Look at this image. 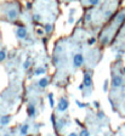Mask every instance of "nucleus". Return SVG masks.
Returning a JSON list of instances; mask_svg holds the SVG:
<instances>
[{"label":"nucleus","mask_w":125,"mask_h":136,"mask_svg":"<svg viewBox=\"0 0 125 136\" xmlns=\"http://www.w3.org/2000/svg\"><path fill=\"white\" fill-rule=\"evenodd\" d=\"M47 85H49V79L47 78H40L38 81V86L40 87V89H46L47 87Z\"/></svg>","instance_id":"1a4fd4ad"},{"label":"nucleus","mask_w":125,"mask_h":136,"mask_svg":"<svg viewBox=\"0 0 125 136\" xmlns=\"http://www.w3.org/2000/svg\"><path fill=\"white\" fill-rule=\"evenodd\" d=\"M98 1H100V0H89V3H90L91 5H97Z\"/></svg>","instance_id":"393cba45"},{"label":"nucleus","mask_w":125,"mask_h":136,"mask_svg":"<svg viewBox=\"0 0 125 136\" xmlns=\"http://www.w3.org/2000/svg\"><path fill=\"white\" fill-rule=\"evenodd\" d=\"M4 136H12V135H11L10 133H6V134H5V135H4Z\"/></svg>","instance_id":"473e14b6"},{"label":"nucleus","mask_w":125,"mask_h":136,"mask_svg":"<svg viewBox=\"0 0 125 136\" xmlns=\"http://www.w3.org/2000/svg\"><path fill=\"white\" fill-rule=\"evenodd\" d=\"M55 95H53V92H49L47 94V101H49V105L51 108H55L56 107V102H55Z\"/></svg>","instance_id":"9d476101"},{"label":"nucleus","mask_w":125,"mask_h":136,"mask_svg":"<svg viewBox=\"0 0 125 136\" xmlns=\"http://www.w3.org/2000/svg\"><path fill=\"white\" fill-rule=\"evenodd\" d=\"M37 114H38V112H37V107H35L34 103H28L27 106V115L28 118L31 119H34L35 117H37Z\"/></svg>","instance_id":"39448f33"},{"label":"nucleus","mask_w":125,"mask_h":136,"mask_svg":"<svg viewBox=\"0 0 125 136\" xmlns=\"http://www.w3.org/2000/svg\"><path fill=\"white\" fill-rule=\"evenodd\" d=\"M45 73H46L45 67H37L34 70V75H37V77H40V75H43Z\"/></svg>","instance_id":"9b49d317"},{"label":"nucleus","mask_w":125,"mask_h":136,"mask_svg":"<svg viewBox=\"0 0 125 136\" xmlns=\"http://www.w3.org/2000/svg\"><path fill=\"white\" fill-rule=\"evenodd\" d=\"M16 35H17L18 39H27L28 33L25 27H18L17 31H16Z\"/></svg>","instance_id":"6e6552de"},{"label":"nucleus","mask_w":125,"mask_h":136,"mask_svg":"<svg viewBox=\"0 0 125 136\" xmlns=\"http://www.w3.org/2000/svg\"><path fill=\"white\" fill-rule=\"evenodd\" d=\"M75 105L80 109H84V108H86V107H89V103H85V102L80 101V100H75Z\"/></svg>","instance_id":"f8f14e48"},{"label":"nucleus","mask_w":125,"mask_h":136,"mask_svg":"<svg viewBox=\"0 0 125 136\" xmlns=\"http://www.w3.org/2000/svg\"><path fill=\"white\" fill-rule=\"evenodd\" d=\"M92 106L95 107V109H100V107H101L100 101H97V100H96V101H94V102H92Z\"/></svg>","instance_id":"412c9836"},{"label":"nucleus","mask_w":125,"mask_h":136,"mask_svg":"<svg viewBox=\"0 0 125 136\" xmlns=\"http://www.w3.org/2000/svg\"><path fill=\"white\" fill-rule=\"evenodd\" d=\"M69 12H70V15H73L74 12H75V10H74V9H70V11H69Z\"/></svg>","instance_id":"2f4dec72"},{"label":"nucleus","mask_w":125,"mask_h":136,"mask_svg":"<svg viewBox=\"0 0 125 136\" xmlns=\"http://www.w3.org/2000/svg\"><path fill=\"white\" fill-rule=\"evenodd\" d=\"M123 84H124L123 77H120V75H113V79H112V86H113V89L123 86Z\"/></svg>","instance_id":"423d86ee"},{"label":"nucleus","mask_w":125,"mask_h":136,"mask_svg":"<svg viewBox=\"0 0 125 136\" xmlns=\"http://www.w3.org/2000/svg\"><path fill=\"white\" fill-rule=\"evenodd\" d=\"M108 84H109V81H108V79H106L103 83V91L104 92H107L108 91Z\"/></svg>","instance_id":"4be33fe9"},{"label":"nucleus","mask_w":125,"mask_h":136,"mask_svg":"<svg viewBox=\"0 0 125 136\" xmlns=\"http://www.w3.org/2000/svg\"><path fill=\"white\" fill-rule=\"evenodd\" d=\"M11 122H12V115L5 114V115H1L0 117V125L1 126H7Z\"/></svg>","instance_id":"0eeeda50"},{"label":"nucleus","mask_w":125,"mask_h":136,"mask_svg":"<svg viewBox=\"0 0 125 136\" xmlns=\"http://www.w3.org/2000/svg\"><path fill=\"white\" fill-rule=\"evenodd\" d=\"M69 1H74V0H69Z\"/></svg>","instance_id":"f704fd0d"},{"label":"nucleus","mask_w":125,"mask_h":136,"mask_svg":"<svg viewBox=\"0 0 125 136\" xmlns=\"http://www.w3.org/2000/svg\"><path fill=\"white\" fill-rule=\"evenodd\" d=\"M79 136H90L91 135V133H90V130L89 129H86V128H81L80 129V131H79V134H78Z\"/></svg>","instance_id":"ddd939ff"},{"label":"nucleus","mask_w":125,"mask_h":136,"mask_svg":"<svg viewBox=\"0 0 125 136\" xmlns=\"http://www.w3.org/2000/svg\"><path fill=\"white\" fill-rule=\"evenodd\" d=\"M56 108H57V112H59V113H64V112H67V109L69 108V101L66 97H61L58 100V102H57V105H56Z\"/></svg>","instance_id":"f257e3e1"},{"label":"nucleus","mask_w":125,"mask_h":136,"mask_svg":"<svg viewBox=\"0 0 125 136\" xmlns=\"http://www.w3.org/2000/svg\"><path fill=\"white\" fill-rule=\"evenodd\" d=\"M124 17H125V16H124V14H120V15H119V16H118V17H117L115 22H117V23H122V22H123V20H124Z\"/></svg>","instance_id":"aec40b11"},{"label":"nucleus","mask_w":125,"mask_h":136,"mask_svg":"<svg viewBox=\"0 0 125 136\" xmlns=\"http://www.w3.org/2000/svg\"><path fill=\"white\" fill-rule=\"evenodd\" d=\"M17 11L16 10H11V11H9V14H7V16H9V18H10V20H12V21H14V20H16V18H17Z\"/></svg>","instance_id":"4468645a"},{"label":"nucleus","mask_w":125,"mask_h":136,"mask_svg":"<svg viewBox=\"0 0 125 136\" xmlns=\"http://www.w3.org/2000/svg\"><path fill=\"white\" fill-rule=\"evenodd\" d=\"M6 57H7V55H6V51L5 50H0V62H3V61H5L6 60Z\"/></svg>","instance_id":"dca6fc26"},{"label":"nucleus","mask_w":125,"mask_h":136,"mask_svg":"<svg viewBox=\"0 0 125 136\" xmlns=\"http://www.w3.org/2000/svg\"><path fill=\"white\" fill-rule=\"evenodd\" d=\"M67 136H79V135H78V133H75V131H72V133H69Z\"/></svg>","instance_id":"cd10ccee"},{"label":"nucleus","mask_w":125,"mask_h":136,"mask_svg":"<svg viewBox=\"0 0 125 136\" xmlns=\"http://www.w3.org/2000/svg\"><path fill=\"white\" fill-rule=\"evenodd\" d=\"M68 22H69L70 25H72V23H73V22H74V18H73V17H72V16H70V17H69V18H68Z\"/></svg>","instance_id":"7c9ffc66"},{"label":"nucleus","mask_w":125,"mask_h":136,"mask_svg":"<svg viewBox=\"0 0 125 136\" xmlns=\"http://www.w3.org/2000/svg\"><path fill=\"white\" fill-rule=\"evenodd\" d=\"M112 15V11H106V12H104V16H106V17H109V16H111Z\"/></svg>","instance_id":"bb28decb"},{"label":"nucleus","mask_w":125,"mask_h":136,"mask_svg":"<svg viewBox=\"0 0 125 136\" xmlns=\"http://www.w3.org/2000/svg\"><path fill=\"white\" fill-rule=\"evenodd\" d=\"M37 33H38V35H43L44 34V31L43 29H37Z\"/></svg>","instance_id":"c85d7f7f"},{"label":"nucleus","mask_w":125,"mask_h":136,"mask_svg":"<svg viewBox=\"0 0 125 136\" xmlns=\"http://www.w3.org/2000/svg\"><path fill=\"white\" fill-rule=\"evenodd\" d=\"M52 29H53V27H52V25H45V32L46 33H51L52 32Z\"/></svg>","instance_id":"6ab92c4d"},{"label":"nucleus","mask_w":125,"mask_h":136,"mask_svg":"<svg viewBox=\"0 0 125 136\" xmlns=\"http://www.w3.org/2000/svg\"><path fill=\"white\" fill-rule=\"evenodd\" d=\"M84 64V55L83 54H75L73 57V66L75 67V68H79V67H81Z\"/></svg>","instance_id":"20e7f679"},{"label":"nucleus","mask_w":125,"mask_h":136,"mask_svg":"<svg viewBox=\"0 0 125 136\" xmlns=\"http://www.w3.org/2000/svg\"><path fill=\"white\" fill-rule=\"evenodd\" d=\"M34 20H35V21H40V20H41V17H40L39 15H34Z\"/></svg>","instance_id":"c756f323"},{"label":"nucleus","mask_w":125,"mask_h":136,"mask_svg":"<svg viewBox=\"0 0 125 136\" xmlns=\"http://www.w3.org/2000/svg\"><path fill=\"white\" fill-rule=\"evenodd\" d=\"M83 84L85 85V89L92 87V74H91V72H84Z\"/></svg>","instance_id":"f03ea898"},{"label":"nucleus","mask_w":125,"mask_h":136,"mask_svg":"<svg viewBox=\"0 0 125 136\" xmlns=\"http://www.w3.org/2000/svg\"><path fill=\"white\" fill-rule=\"evenodd\" d=\"M78 90H79V91H84V90H85V85H84L83 83L79 84V85H78Z\"/></svg>","instance_id":"b1692460"},{"label":"nucleus","mask_w":125,"mask_h":136,"mask_svg":"<svg viewBox=\"0 0 125 136\" xmlns=\"http://www.w3.org/2000/svg\"><path fill=\"white\" fill-rule=\"evenodd\" d=\"M104 117H106L104 112H102L101 109H97V118L100 119V120H102V119H104Z\"/></svg>","instance_id":"f3484780"},{"label":"nucleus","mask_w":125,"mask_h":136,"mask_svg":"<svg viewBox=\"0 0 125 136\" xmlns=\"http://www.w3.org/2000/svg\"><path fill=\"white\" fill-rule=\"evenodd\" d=\"M123 70H124V73H125V67H124V68H123Z\"/></svg>","instance_id":"72a5a7b5"},{"label":"nucleus","mask_w":125,"mask_h":136,"mask_svg":"<svg viewBox=\"0 0 125 136\" xmlns=\"http://www.w3.org/2000/svg\"><path fill=\"white\" fill-rule=\"evenodd\" d=\"M85 21H86V22H90V21H91V15H90V14L86 15V17H85Z\"/></svg>","instance_id":"a878e982"},{"label":"nucleus","mask_w":125,"mask_h":136,"mask_svg":"<svg viewBox=\"0 0 125 136\" xmlns=\"http://www.w3.org/2000/svg\"><path fill=\"white\" fill-rule=\"evenodd\" d=\"M31 131V124L29 123H22L21 125L18 126V134L21 136H27Z\"/></svg>","instance_id":"7ed1b4c3"},{"label":"nucleus","mask_w":125,"mask_h":136,"mask_svg":"<svg viewBox=\"0 0 125 136\" xmlns=\"http://www.w3.org/2000/svg\"><path fill=\"white\" fill-rule=\"evenodd\" d=\"M50 120H51L52 125H53V129L56 128V124H57V118H56V114L55 113H51L50 114Z\"/></svg>","instance_id":"2eb2a0df"},{"label":"nucleus","mask_w":125,"mask_h":136,"mask_svg":"<svg viewBox=\"0 0 125 136\" xmlns=\"http://www.w3.org/2000/svg\"><path fill=\"white\" fill-rule=\"evenodd\" d=\"M95 42H96V39L95 38H90L89 40H87V44H89V45H94Z\"/></svg>","instance_id":"5701e85b"},{"label":"nucleus","mask_w":125,"mask_h":136,"mask_svg":"<svg viewBox=\"0 0 125 136\" xmlns=\"http://www.w3.org/2000/svg\"><path fill=\"white\" fill-rule=\"evenodd\" d=\"M31 60H26V62L23 63V69H26L27 70L28 68H29V67H31Z\"/></svg>","instance_id":"a211bd4d"}]
</instances>
